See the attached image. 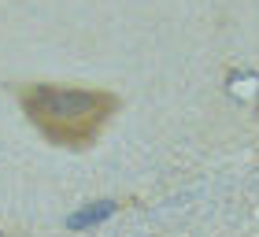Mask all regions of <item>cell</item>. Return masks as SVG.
<instances>
[{
	"mask_svg": "<svg viewBox=\"0 0 259 237\" xmlns=\"http://www.w3.org/2000/svg\"><path fill=\"white\" fill-rule=\"evenodd\" d=\"M111 211H115V204H111V200H104V208H89V211H81V215H74V219H70V226H89V222H97V219H108L111 215Z\"/></svg>",
	"mask_w": 259,
	"mask_h": 237,
	"instance_id": "obj_2",
	"label": "cell"
},
{
	"mask_svg": "<svg viewBox=\"0 0 259 237\" xmlns=\"http://www.w3.org/2000/svg\"><path fill=\"white\" fill-rule=\"evenodd\" d=\"M19 104L26 118L41 130L52 145L63 148H85L100 137L104 123L115 115L119 97L100 89H67V86H26L19 93Z\"/></svg>",
	"mask_w": 259,
	"mask_h": 237,
	"instance_id": "obj_1",
	"label": "cell"
}]
</instances>
